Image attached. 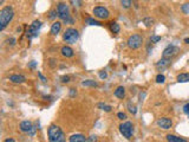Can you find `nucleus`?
Here are the masks:
<instances>
[{"label": "nucleus", "instance_id": "obj_1", "mask_svg": "<svg viewBox=\"0 0 189 142\" xmlns=\"http://www.w3.org/2000/svg\"><path fill=\"white\" fill-rule=\"evenodd\" d=\"M47 137L50 142H66L65 134L57 125H51L47 128Z\"/></svg>", "mask_w": 189, "mask_h": 142}, {"label": "nucleus", "instance_id": "obj_2", "mask_svg": "<svg viewBox=\"0 0 189 142\" xmlns=\"http://www.w3.org/2000/svg\"><path fill=\"white\" fill-rule=\"evenodd\" d=\"M14 17V11L12 6H5L0 10V31H4L11 20Z\"/></svg>", "mask_w": 189, "mask_h": 142}, {"label": "nucleus", "instance_id": "obj_3", "mask_svg": "<svg viewBox=\"0 0 189 142\" xmlns=\"http://www.w3.org/2000/svg\"><path fill=\"white\" fill-rule=\"evenodd\" d=\"M63 39L67 44H76L79 39V31L74 27H67L63 34Z\"/></svg>", "mask_w": 189, "mask_h": 142}, {"label": "nucleus", "instance_id": "obj_4", "mask_svg": "<svg viewBox=\"0 0 189 142\" xmlns=\"http://www.w3.org/2000/svg\"><path fill=\"white\" fill-rule=\"evenodd\" d=\"M128 46L132 49V50H136V49H138L142 46V44H143V37L138 33H135V34H131L129 38H128Z\"/></svg>", "mask_w": 189, "mask_h": 142}, {"label": "nucleus", "instance_id": "obj_5", "mask_svg": "<svg viewBox=\"0 0 189 142\" xmlns=\"http://www.w3.org/2000/svg\"><path fill=\"white\" fill-rule=\"evenodd\" d=\"M119 132L123 135L125 139H131L132 134H134V125L130 121H127L119 125Z\"/></svg>", "mask_w": 189, "mask_h": 142}, {"label": "nucleus", "instance_id": "obj_6", "mask_svg": "<svg viewBox=\"0 0 189 142\" xmlns=\"http://www.w3.org/2000/svg\"><path fill=\"white\" fill-rule=\"evenodd\" d=\"M57 13L58 17L62 20H66L70 18V10L66 2H58L57 4Z\"/></svg>", "mask_w": 189, "mask_h": 142}, {"label": "nucleus", "instance_id": "obj_7", "mask_svg": "<svg viewBox=\"0 0 189 142\" xmlns=\"http://www.w3.org/2000/svg\"><path fill=\"white\" fill-rule=\"evenodd\" d=\"M40 27H41V21H39V20H34L32 24L30 25L28 30H27V32H26L27 38H28V39L36 38V37L38 36V33H39Z\"/></svg>", "mask_w": 189, "mask_h": 142}, {"label": "nucleus", "instance_id": "obj_8", "mask_svg": "<svg viewBox=\"0 0 189 142\" xmlns=\"http://www.w3.org/2000/svg\"><path fill=\"white\" fill-rule=\"evenodd\" d=\"M92 13H93V16L97 19H104L105 20V19L110 17V12L104 6H96V7H93Z\"/></svg>", "mask_w": 189, "mask_h": 142}, {"label": "nucleus", "instance_id": "obj_9", "mask_svg": "<svg viewBox=\"0 0 189 142\" xmlns=\"http://www.w3.org/2000/svg\"><path fill=\"white\" fill-rule=\"evenodd\" d=\"M179 51H180V49H179L177 46H175V45H169V46H167L164 50H163V52H162V58L172 59L174 56L177 55Z\"/></svg>", "mask_w": 189, "mask_h": 142}, {"label": "nucleus", "instance_id": "obj_10", "mask_svg": "<svg viewBox=\"0 0 189 142\" xmlns=\"http://www.w3.org/2000/svg\"><path fill=\"white\" fill-rule=\"evenodd\" d=\"M156 123L160 128H162L164 130H168V129H170L173 127V120L169 118V117H160L157 120Z\"/></svg>", "mask_w": 189, "mask_h": 142}, {"label": "nucleus", "instance_id": "obj_11", "mask_svg": "<svg viewBox=\"0 0 189 142\" xmlns=\"http://www.w3.org/2000/svg\"><path fill=\"white\" fill-rule=\"evenodd\" d=\"M8 79H9V82H12V83L14 84H23L26 82V77L24 75H19V74L11 75L8 77Z\"/></svg>", "mask_w": 189, "mask_h": 142}, {"label": "nucleus", "instance_id": "obj_12", "mask_svg": "<svg viewBox=\"0 0 189 142\" xmlns=\"http://www.w3.org/2000/svg\"><path fill=\"white\" fill-rule=\"evenodd\" d=\"M33 128V125L31 121H28V120H26V121H23V122H20V125H19V129H20V132H23V133H30V130Z\"/></svg>", "mask_w": 189, "mask_h": 142}, {"label": "nucleus", "instance_id": "obj_13", "mask_svg": "<svg viewBox=\"0 0 189 142\" xmlns=\"http://www.w3.org/2000/svg\"><path fill=\"white\" fill-rule=\"evenodd\" d=\"M60 53H62V56H63V57L71 58V57H74V49H72L71 46H67V45H65V46H63V48L60 49Z\"/></svg>", "mask_w": 189, "mask_h": 142}, {"label": "nucleus", "instance_id": "obj_14", "mask_svg": "<svg viewBox=\"0 0 189 142\" xmlns=\"http://www.w3.org/2000/svg\"><path fill=\"white\" fill-rule=\"evenodd\" d=\"M86 137L83 134H72L69 137V142H86Z\"/></svg>", "mask_w": 189, "mask_h": 142}, {"label": "nucleus", "instance_id": "obj_15", "mask_svg": "<svg viewBox=\"0 0 189 142\" xmlns=\"http://www.w3.org/2000/svg\"><path fill=\"white\" fill-rule=\"evenodd\" d=\"M60 30H62V23L60 21H55L52 26H51V30H50V33L52 34V36H56L60 32Z\"/></svg>", "mask_w": 189, "mask_h": 142}, {"label": "nucleus", "instance_id": "obj_16", "mask_svg": "<svg viewBox=\"0 0 189 142\" xmlns=\"http://www.w3.org/2000/svg\"><path fill=\"white\" fill-rule=\"evenodd\" d=\"M165 139H167V141L168 142H188L186 139L180 137V136H176V135H174V134H168V135L165 136Z\"/></svg>", "mask_w": 189, "mask_h": 142}, {"label": "nucleus", "instance_id": "obj_17", "mask_svg": "<svg viewBox=\"0 0 189 142\" xmlns=\"http://www.w3.org/2000/svg\"><path fill=\"white\" fill-rule=\"evenodd\" d=\"M114 95H115L117 98H121V100H123L124 97H125V89H124V86H117L115 89V91H114Z\"/></svg>", "mask_w": 189, "mask_h": 142}, {"label": "nucleus", "instance_id": "obj_18", "mask_svg": "<svg viewBox=\"0 0 189 142\" xmlns=\"http://www.w3.org/2000/svg\"><path fill=\"white\" fill-rule=\"evenodd\" d=\"M109 29H110V31L112 32V33H119V31H121V26L118 23H116V21H111L110 24H109Z\"/></svg>", "mask_w": 189, "mask_h": 142}, {"label": "nucleus", "instance_id": "obj_19", "mask_svg": "<svg viewBox=\"0 0 189 142\" xmlns=\"http://www.w3.org/2000/svg\"><path fill=\"white\" fill-rule=\"evenodd\" d=\"M176 79H177L179 83H187V82H189V74L188 72H182L180 75H177Z\"/></svg>", "mask_w": 189, "mask_h": 142}, {"label": "nucleus", "instance_id": "obj_20", "mask_svg": "<svg viewBox=\"0 0 189 142\" xmlns=\"http://www.w3.org/2000/svg\"><path fill=\"white\" fill-rule=\"evenodd\" d=\"M82 85L88 86V88H96V86H98V82H96L93 79H86V81H83Z\"/></svg>", "mask_w": 189, "mask_h": 142}, {"label": "nucleus", "instance_id": "obj_21", "mask_svg": "<svg viewBox=\"0 0 189 142\" xmlns=\"http://www.w3.org/2000/svg\"><path fill=\"white\" fill-rule=\"evenodd\" d=\"M170 60L172 59H165V58H162L161 60H158L156 63V67H167L170 65Z\"/></svg>", "mask_w": 189, "mask_h": 142}, {"label": "nucleus", "instance_id": "obj_22", "mask_svg": "<svg viewBox=\"0 0 189 142\" xmlns=\"http://www.w3.org/2000/svg\"><path fill=\"white\" fill-rule=\"evenodd\" d=\"M85 23H86V24H89V25H97V26L102 25L99 20L95 19V18H91V17H86V18H85Z\"/></svg>", "mask_w": 189, "mask_h": 142}, {"label": "nucleus", "instance_id": "obj_23", "mask_svg": "<svg viewBox=\"0 0 189 142\" xmlns=\"http://www.w3.org/2000/svg\"><path fill=\"white\" fill-rule=\"evenodd\" d=\"M97 107H98L100 110H104V111H107V113H110V111H111V109H112V108H111V106H109V104H105V103H102V102L97 104Z\"/></svg>", "mask_w": 189, "mask_h": 142}, {"label": "nucleus", "instance_id": "obj_24", "mask_svg": "<svg viewBox=\"0 0 189 142\" xmlns=\"http://www.w3.org/2000/svg\"><path fill=\"white\" fill-rule=\"evenodd\" d=\"M154 23H155V20L151 17H147L143 19V24L147 26V27H151V26L154 25Z\"/></svg>", "mask_w": 189, "mask_h": 142}, {"label": "nucleus", "instance_id": "obj_25", "mask_svg": "<svg viewBox=\"0 0 189 142\" xmlns=\"http://www.w3.org/2000/svg\"><path fill=\"white\" fill-rule=\"evenodd\" d=\"M127 107H128V110L131 113L132 115H136V113H137V108H136V106H135V104H132L131 102H129Z\"/></svg>", "mask_w": 189, "mask_h": 142}, {"label": "nucleus", "instance_id": "obj_26", "mask_svg": "<svg viewBox=\"0 0 189 142\" xmlns=\"http://www.w3.org/2000/svg\"><path fill=\"white\" fill-rule=\"evenodd\" d=\"M155 81H156V83L158 84H163L165 82V76L163 74H158L156 76V78H155Z\"/></svg>", "mask_w": 189, "mask_h": 142}, {"label": "nucleus", "instance_id": "obj_27", "mask_svg": "<svg viewBox=\"0 0 189 142\" xmlns=\"http://www.w3.org/2000/svg\"><path fill=\"white\" fill-rule=\"evenodd\" d=\"M121 5L123 6L124 9H129L132 5V1H130V0H122L121 1Z\"/></svg>", "mask_w": 189, "mask_h": 142}, {"label": "nucleus", "instance_id": "obj_28", "mask_svg": "<svg viewBox=\"0 0 189 142\" xmlns=\"http://www.w3.org/2000/svg\"><path fill=\"white\" fill-rule=\"evenodd\" d=\"M160 40H161V36H156V34H154V36L150 37V42L151 43H158Z\"/></svg>", "mask_w": 189, "mask_h": 142}, {"label": "nucleus", "instance_id": "obj_29", "mask_svg": "<svg viewBox=\"0 0 189 142\" xmlns=\"http://www.w3.org/2000/svg\"><path fill=\"white\" fill-rule=\"evenodd\" d=\"M86 142H98V136L97 135H91L88 137Z\"/></svg>", "mask_w": 189, "mask_h": 142}, {"label": "nucleus", "instance_id": "obj_30", "mask_svg": "<svg viewBox=\"0 0 189 142\" xmlns=\"http://www.w3.org/2000/svg\"><path fill=\"white\" fill-rule=\"evenodd\" d=\"M58 13H57V10H52L51 12L49 13V18L50 19H55V18H57Z\"/></svg>", "mask_w": 189, "mask_h": 142}, {"label": "nucleus", "instance_id": "obj_31", "mask_svg": "<svg viewBox=\"0 0 189 142\" xmlns=\"http://www.w3.org/2000/svg\"><path fill=\"white\" fill-rule=\"evenodd\" d=\"M38 77L40 78V81H41V82H44V83H46V82H47V78H46L45 76L43 75V74H41L40 71H38Z\"/></svg>", "mask_w": 189, "mask_h": 142}, {"label": "nucleus", "instance_id": "obj_32", "mask_svg": "<svg viewBox=\"0 0 189 142\" xmlns=\"http://www.w3.org/2000/svg\"><path fill=\"white\" fill-rule=\"evenodd\" d=\"M60 79H62V82H63V83H69V82H70V79H71V77H70V76H67V75H65V76H63Z\"/></svg>", "mask_w": 189, "mask_h": 142}, {"label": "nucleus", "instance_id": "obj_33", "mask_svg": "<svg viewBox=\"0 0 189 142\" xmlns=\"http://www.w3.org/2000/svg\"><path fill=\"white\" fill-rule=\"evenodd\" d=\"M117 117H118L119 120H122V121H123V120L127 118V114H124V113H122V111H119V113L117 114Z\"/></svg>", "mask_w": 189, "mask_h": 142}, {"label": "nucleus", "instance_id": "obj_34", "mask_svg": "<svg viewBox=\"0 0 189 142\" xmlns=\"http://www.w3.org/2000/svg\"><path fill=\"white\" fill-rule=\"evenodd\" d=\"M16 38H9V39H7V44L8 45H11V46H14L16 45Z\"/></svg>", "mask_w": 189, "mask_h": 142}, {"label": "nucleus", "instance_id": "obj_35", "mask_svg": "<svg viewBox=\"0 0 189 142\" xmlns=\"http://www.w3.org/2000/svg\"><path fill=\"white\" fill-rule=\"evenodd\" d=\"M98 76H99L100 79H105V78L108 77V74L105 72V71H100V72L98 74Z\"/></svg>", "mask_w": 189, "mask_h": 142}, {"label": "nucleus", "instance_id": "obj_36", "mask_svg": "<svg viewBox=\"0 0 189 142\" xmlns=\"http://www.w3.org/2000/svg\"><path fill=\"white\" fill-rule=\"evenodd\" d=\"M56 62H57V60H56L55 58H51V59H50V62H49L50 67H56Z\"/></svg>", "mask_w": 189, "mask_h": 142}, {"label": "nucleus", "instance_id": "obj_37", "mask_svg": "<svg viewBox=\"0 0 189 142\" xmlns=\"http://www.w3.org/2000/svg\"><path fill=\"white\" fill-rule=\"evenodd\" d=\"M182 10H183L184 13H189V5L188 4H184V5L182 6Z\"/></svg>", "mask_w": 189, "mask_h": 142}, {"label": "nucleus", "instance_id": "obj_38", "mask_svg": "<svg viewBox=\"0 0 189 142\" xmlns=\"http://www.w3.org/2000/svg\"><path fill=\"white\" fill-rule=\"evenodd\" d=\"M70 97H76V95H77V91H76V89H70Z\"/></svg>", "mask_w": 189, "mask_h": 142}, {"label": "nucleus", "instance_id": "obj_39", "mask_svg": "<svg viewBox=\"0 0 189 142\" xmlns=\"http://www.w3.org/2000/svg\"><path fill=\"white\" fill-rule=\"evenodd\" d=\"M183 111H184V113L189 116V103H187V104L183 107Z\"/></svg>", "mask_w": 189, "mask_h": 142}, {"label": "nucleus", "instance_id": "obj_40", "mask_svg": "<svg viewBox=\"0 0 189 142\" xmlns=\"http://www.w3.org/2000/svg\"><path fill=\"white\" fill-rule=\"evenodd\" d=\"M36 130H37V128L33 125V128L30 130V133H28V136H34V134H36Z\"/></svg>", "mask_w": 189, "mask_h": 142}, {"label": "nucleus", "instance_id": "obj_41", "mask_svg": "<svg viewBox=\"0 0 189 142\" xmlns=\"http://www.w3.org/2000/svg\"><path fill=\"white\" fill-rule=\"evenodd\" d=\"M70 4H74V6H82V4H83V1H70Z\"/></svg>", "mask_w": 189, "mask_h": 142}, {"label": "nucleus", "instance_id": "obj_42", "mask_svg": "<svg viewBox=\"0 0 189 142\" xmlns=\"http://www.w3.org/2000/svg\"><path fill=\"white\" fill-rule=\"evenodd\" d=\"M36 65H37V63L34 62V60H32L30 64H28V67H31V69H33V67H36Z\"/></svg>", "mask_w": 189, "mask_h": 142}, {"label": "nucleus", "instance_id": "obj_43", "mask_svg": "<svg viewBox=\"0 0 189 142\" xmlns=\"http://www.w3.org/2000/svg\"><path fill=\"white\" fill-rule=\"evenodd\" d=\"M4 142H16V140H14V139H12V137H7V139H5V140H4Z\"/></svg>", "mask_w": 189, "mask_h": 142}, {"label": "nucleus", "instance_id": "obj_44", "mask_svg": "<svg viewBox=\"0 0 189 142\" xmlns=\"http://www.w3.org/2000/svg\"><path fill=\"white\" fill-rule=\"evenodd\" d=\"M184 43H186V44H188V45H189V37H188V38H186V39H184Z\"/></svg>", "mask_w": 189, "mask_h": 142}]
</instances>
